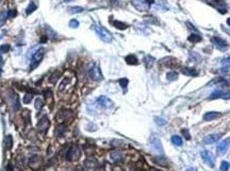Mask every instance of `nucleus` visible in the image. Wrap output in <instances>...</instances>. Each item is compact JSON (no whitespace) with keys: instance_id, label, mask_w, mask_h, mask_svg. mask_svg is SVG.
Listing matches in <instances>:
<instances>
[{"instance_id":"35","label":"nucleus","mask_w":230,"mask_h":171,"mask_svg":"<svg viewBox=\"0 0 230 171\" xmlns=\"http://www.w3.org/2000/svg\"><path fill=\"white\" fill-rule=\"evenodd\" d=\"M219 169L222 171H227L228 169H229V163L228 162H226V160H223L222 164H221V167H219Z\"/></svg>"},{"instance_id":"36","label":"nucleus","mask_w":230,"mask_h":171,"mask_svg":"<svg viewBox=\"0 0 230 171\" xmlns=\"http://www.w3.org/2000/svg\"><path fill=\"white\" fill-rule=\"evenodd\" d=\"M33 98V95L32 94H26L24 97V103H26V104H28V103H30V101L32 100Z\"/></svg>"},{"instance_id":"42","label":"nucleus","mask_w":230,"mask_h":171,"mask_svg":"<svg viewBox=\"0 0 230 171\" xmlns=\"http://www.w3.org/2000/svg\"><path fill=\"white\" fill-rule=\"evenodd\" d=\"M9 50H10V46L9 45H2L0 47V52H2V53L8 52Z\"/></svg>"},{"instance_id":"27","label":"nucleus","mask_w":230,"mask_h":171,"mask_svg":"<svg viewBox=\"0 0 230 171\" xmlns=\"http://www.w3.org/2000/svg\"><path fill=\"white\" fill-rule=\"evenodd\" d=\"M113 26L117 29H121V30H125V29H127V27H128L126 24H124V22H121V21L119 20H114Z\"/></svg>"},{"instance_id":"39","label":"nucleus","mask_w":230,"mask_h":171,"mask_svg":"<svg viewBox=\"0 0 230 171\" xmlns=\"http://www.w3.org/2000/svg\"><path fill=\"white\" fill-rule=\"evenodd\" d=\"M118 82H119V84H121V86L123 87V88H126V87H127V85H128V79H126V78H123V79H121Z\"/></svg>"},{"instance_id":"33","label":"nucleus","mask_w":230,"mask_h":171,"mask_svg":"<svg viewBox=\"0 0 230 171\" xmlns=\"http://www.w3.org/2000/svg\"><path fill=\"white\" fill-rule=\"evenodd\" d=\"M154 122L160 126H163L166 124V120L164 118H161V117H154Z\"/></svg>"},{"instance_id":"25","label":"nucleus","mask_w":230,"mask_h":171,"mask_svg":"<svg viewBox=\"0 0 230 171\" xmlns=\"http://www.w3.org/2000/svg\"><path fill=\"white\" fill-rule=\"evenodd\" d=\"M4 145H5V148L10 150L11 148H12V145H13V139H12V136L11 135H8L5 139H4Z\"/></svg>"},{"instance_id":"8","label":"nucleus","mask_w":230,"mask_h":171,"mask_svg":"<svg viewBox=\"0 0 230 171\" xmlns=\"http://www.w3.org/2000/svg\"><path fill=\"white\" fill-rule=\"evenodd\" d=\"M97 104L101 107H105V109H109L113 106V102L110 100L108 97L105 96H100V97L97 99Z\"/></svg>"},{"instance_id":"34","label":"nucleus","mask_w":230,"mask_h":171,"mask_svg":"<svg viewBox=\"0 0 230 171\" xmlns=\"http://www.w3.org/2000/svg\"><path fill=\"white\" fill-rule=\"evenodd\" d=\"M158 9H163L164 11L167 10V5H166V1L165 0H160L159 2H158V5H157Z\"/></svg>"},{"instance_id":"49","label":"nucleus","mask_w":230,"mask_h":171,"mask_svg":"<svg viewBox=\"0 0 230 171\" xmlns=\"http://www.w3.org/2000/svg\"><path fill=\"white\" fill-rule=\"evenodd\" d=\"M227 24L230 27V18H228V19H227Z\"/></svg>"},{"instance_id":"52","label":"nucleus","mask_w":230,"mask_h":171,"mask_svg":"<svg viewBox=\"0 0 230 171\" xmlns=\"http://www.w3.org/2000/svg\"><path fill=\"white\" fill-rule=\"evenodd\" d=\"M1 73H2V70H1V68H0V76H1Z\"/></svg>"},{"instance_id":"9","label":"nucleus","mask_w":230,"mask_h":171,"mask_svg":"<svg viewBox=\"0 0 230 171\" xmlns=\"http://www.w3.org/2000/svg\"><path fill=\"white\" fill-rule=\"evenodd\" d=\"M49 124H50V123H49L48 118L45 116V117H43V118H42L40 121H38L37 129H38V131H40L42 134H44V133H46V132H47V130H48Z\"/></svg>"},{"instance_id":"12","label":"nucleus","mask_w":230,"mask_h":171,"mask_svg":"<svg viewBox=\"0 0 230 171\" xmlns=\"http://www.w3.org/2000/svg\"><path fill=\"white\" fill-rule=\"evenodd\" d=\"M72 116H73V113L70 110H62L59 113V115H57V121L62 123L63 121L70 118Z\"/></svg>"},{"instance_id":"44","label":"nucleus","mask_w":230,"mask_h":171,"mask_svg":"<svg viewBox=\"0 0 230 171\" xmlns=\"http://www.w3.org/2000/svg\"><path fill=\"white\" fill-rule=\"evenodd\" d=\"M16 14H17L16 10H10V11L8 12V17H9V18L15 17V16H16Z\"/></svg>"},{"instance_id":"24","label":"nucleus","mask_w":230,"mask_h":171,"mask_svg":"<svg viewBox=\"0 0 230 171\" xmlns=\"http://www.w3.org/2000/svg\"><path fill=\"white\" fill-rule=\"evenodd\" d=\"M16 165L17 167L20 168V169H23L25 167V157L24 155H18L16 159Z\"/></svg>"},{"instance_id":"29","label":"nucleus","mask_w":230,"mask_h":171,"mask_svg":"<svg viewBox=\"0 0 230 171\" xmlns=\"http://www.w3.org/2000/svg\"><path fill=\"white\" fill-rule=\"evenodd\" d=\"M97 165V162L95 159H86L84 162V166L86 168H94Z\"/></svg>"},{"instance_id":"17","label":"nucleus","mask_w":230,"mask_h":171,"mask_svg":"<svg viewBox=\"0 0 230 171\" xmlns=\"http://www.w3.org/2000/svg\"><path fill=\"white\" fill-rule=\"evenodd\" d=\"M222 65H223V67H222V72H228L230 70V57H225V59H223V61H222Z\"/></svg>"},{"instance_id":"22","label":"nucleus","mask_w":230,"mask_h":171,"mask_svg":"<svg viewBox=\"0 0 230 171\" xmlns=\"http://www.w3.org/2000/svg\"><path fill=\"white\" fill-rule=\"evenodd\" d=\"M126 62L128 63V64H130V65H137V59L135 55H133V54H130V55H128V57H126Z\"/></svg>"},{"instance_id":"3","label":"nucleus","mask_w":230,"mask_h":171,"mask_svg":"<svg viewBox=\"0 0 230 171\" xmlns=\"http://www.w3.org/2000/svg\"><path fill=\"white\" fill-rule=\"evenodd\" d=\"M44 54H45V49L44 48H38L35 52L33 53L32 57H31V66H30L31 70H33L37 65H38V64H40V61H42V59H43V57H44Z\"/></svg>"},{"instance_id":"38","label":"nucleus","mask_w":230,"mask_h":171,"mask_svg":"<svg viewBox=\"0 0 230 171\" xmlns=\"http://www.w3.org/2000/svg\"><path fill=\"white\" fill-rule=\"evenodd\" d=\"M145 21L149 22V24H158V21H157V19H156V17H152V16H147V17H145Z\"/></svg>"},{"instance_id":"31","label":"nucleus","mask_w":230,"mask_h":171,"mask_svg":"<svg viewBox=\"0 0 230 171\" xmlns=\"http://www.w3.org/2000/svg\"><path fill=\"white\" fill-rule=\"evenodd\" d=\"M153 62H154V59L151 57L150 55H147V57L144 59V63H145V65L147 66V67H151L153 64Z\"/></svg>"},{"instance_id":"1","label":"nucleus","mask_w":230,"mask_h":171,"mask_svg":"<svg viewBox=\"0 0 230 171\" xmlns=\"http://www.w3.org/2000/svg\"><path fill=\"white\" fill-rule=\"evenodd\" d=\"M93 30L96 32L98 37H99L102 41H105V43H111V41H112V35H111V33H110L107 29L103 28V27L98 26V24H94Z\"/></svg>"},{"instance_id":"2","label":"nucleus","mask_w":230,"mask_h":171,"mask_svg":"<svg viewBox=\"0 0 230 171\" xmlns=\"http://www.w3.org/2000/svg\"><path fill=\"white\" fill-rule=\"evenodd\" d=\"M149 145H150L151 150H152L154 153H157L159 156H163L164 151H163V147H162L161 140L158 138L156 135H152V136L150 137Z\"/></svg>"},{"instance_id":"4","label":"nucleus","mask_w":230,"mask_h":171,"mask_svg":"<svg viewBox=\"0 0 230 171\" xmlns=\"http://www.w3.org/2000/svg\"><path fill=\"white\" fill-rule=\"evenodd\" d=\"M79 157H80V150L77 146H73L72 148H69V150L66 152V159L67 160L74 162V160L79 159Z\"/></svg>"},{"instance_id":"46","label":"nucleus","mask_w":230,"mask_h":171,"mask_svg":"<svg viewBox=\"0 0 230 171\" xmlns=\"http://www.w3.org/2000/svg\"><path fill=\"white\" fill-rule=\"evenodd\" d=\"M146 2H147V4H152V3H154V0H146Z\"/></svg>"},{"instance_id":"23","label":"nucleus","mask_w":230,"mask_h":171,"mask_svg":"<svg viewBox=\"0 0 230 171\" xmlns=\"http://www.w3.org/2000/svg\"><path fill=\"white\" fill-rule=\"evenodd\" d=\"M83 10H84V9L82 8V7H69V8L67 9L68 13H70V14H78V13L83 12Z\"/></svg>"},{"instance_id":"15","label":"nucleus","mask_w":230,"mask_h":171,"mask_svg":"<svg viewBox=\"0 0 230 171\" xmlns=\"http://www.w3.org/2000/svg\"><path fill=\"white\" fill-rule=\"evenodd\" d=\"M40 164H42V159H40V156H37V155H34L32 159H30V163H29V165H30V167L32 168V169H37V168L40 166Z\"/></svg>"},{"instance_id":"47","label":"nucleus","mask_w":230,"mask_h":171,"mask_svg":"<svg viewBox=\"0 0 230 171\" xmlns=\"http://www.w3.org/2000/svg\"><path fill=\"white\" fill-rule=\"evenodd\" d=\"M186 171H197V169H196V168H189V169H186Z\"/></svg>"},{"instance_id":"20","label":"nucleus","mask_w":230,"mask_h":171,"mask_svg":"<svg viewBox=\"0 0 230 171\" xmlns=\"http://www.w3.org/2000/svg\"><path fill=\"white\" fill-rule=\"evenodd\" d=\"M182 72L184 73L186 76H190V77H196L198 74L196 69H194V68H188V67H183V68H182Z\"/></svg>"},{"instance_id":"43","label":"nucleus","mask_w":230,"mask_h":171,"mask_svg":"<svg viewBox=\"0 0 230 171\" xmlns=\"http://www.w3.org/2000/svg\"><path fill=\"white\" fill-rule=\"evenodd\" d=\"M181 133H182V135L186 137V139H190L191 138V135H190V133H189V131L186 130V129H183V130L181 131Z\"/></svg>"},{"instance_id":"53","label":"nucleus","mask_w":230,"mask_h":171,"mask_svg":"<svg viewBox=\"0 0 230 171\" xmlns=\"http://www.w3.org/2000/svg\"><path fill=\"white\" fill-rule=\"evenodd\" d=\"M0 1H1V0H0Z\"/></svg>"},{"instance_id":"11","label":"nucleus","mask_w":230,"mask_h":171,"mask_svg":"<svg viewBox=\"0 0 230 171\" xmlns=\"http://www.w3.org/2000/svg\"><path fill=\"white\" fill-rule=\"evenodd\" d=\"M132 4L139 11H146L149 8V4H147L146 0H132Z\"/></svg>"},{"instance_id":"18","label":"nucleus","mask_w":230,"mask_h":171,"mask_svg":"<svg viewBox=\"0 0 230 171\" xmlns=\"http://www.w3.org/2000/svg\"><path fill=\"white\" fill-rule=\"evenodd\" d=\"M45 30H46V34H47V36H48L49 38H51V39H57L58 38V35H59V34H58L56 31H53L49 26H45Z\"/></svg>"},{"instance_id":"40","label":"nucleus","mask_w":230,"mask_h":171,"mask_svg":"<svg viewBox=\"0 0 230 171\" xmlns=\"http://www.w3.org/2000/svg\"><path fill=\"white\" fill-rule=\"evenodd\" d=\"M154 159L157 160L159 165H162V166H163V165H164V166H166V165H167L165 160L163 159V156H157V157H156V159Z\"/></svg>"},{"instance_id":"26","label":"nucleus","mask_w":230,"mask_h":171,"mask_svg":"<svg viewBox=\"0 0 230 171\" xmlns=\"http://www.w3.org/2000/svg\"><path fill=\"white\" fill-rule=\"evenodd\" d=\"M188 39L191 43H198V41H201V36L199 34H191Z\"/></svg>"},{"instance_id":"28","label":"nucleus","mask_w":230,"mask_h":171,"mask_svg":"<svg viewBox=\"0 0 230 171\" xmlns=\"http://www.w3.org/2000/svg\"><path fill=\"white\" fill-rule=\"evenodd\" d=\"M166 78L168 81H176L178 79V73L176 71H170L166 74Z\"/></svg>"},{"instance_id":"16","label":"nucleus","mask_w":230,"mask_h":171,"mask_svg":"<svg viewBox=\"0 0 230 171\" xmlns=\"http://www.w3.org/2000/svg\"><path fill=\"white\" fill-rule=\"evenodd\" d=\"M213 5L217 9L219 12L223 13V14L227 12V7H226V3L224 2V0H216L213 3Z\"/></svg>"},{"instance_id":"14","label":"nucleus","mask_w":230,"mask_h":171,"mask_svg":"<svg viewBox=\"0 0 230 171\" xmlns=\"http://www.w3.org/2000/svg\"><path fill=\"white\" fill-rule=\"evenodd\" d=\"M221 137V135L219 134H210L206 136L205 138H203V143H206V145H211V143H214L215 141H217L218 139Z\"/></svg>"},{"instance_id":"7","label":"nucleus","mask_w":230,"mask_h":171,"mask_svg":"<svg viewBox=\"0 0 230 171\" xmlns=\"http://www.w3.org/2000/svg\"><path fill=\"white\" fill-rule=\"evenodd\" d=\"M229 147H230V138H227L225 139V140L221 141V143L217 145V147H216V152H217V154L219 155L224 154V153L229 149Z\"/></svg>"},{"instance_id":"51","label":"nucleus","mask_w":230,"mask_h":171,"mask_svg":"<svg viewBox=\"0 0 230 171\" xmlns=\"http://www.w3.org/2000/svg\"><path fill=\"white\" fill-rule=\"evenodd\" d=\"M150 171H159V170H156V169H151Z\"/></svg>"},{"instance_id":"5","label":"nucleus","mask_w":230,"mask_h":171,"mask_svg":"<svg viewBox=\"0 0 230 171\" xmlns=\"http://www.w3.org/2000/svg\"><path fill=\"white\" fill-rule=\"evenodd\" d=\"M200 156H201L202 160L205 162V164H207L208 166L213 167L214 166V156L211 154L210 152H208L206 150H202L200 152Z\"/></svg>"},{"instance_id":"19","label":"nucleus","mask_w":230,"mask_h":171,"mask_svg":"<svg viewBox=\"0 0 230 171\" xmlns=\"http://www.w3.org/2000/svg\"><path fill=\"white\" fill-rule=\"evenodd\" d=\"M110 157L115 163H119V162H121L124 159V156H123V154H121V152H112L110 154Z\"/></svg>"},{"instance_id":"32","label":"nucleus","mask_w":230,"mask_h":171,"mask_svg":"<svg viewBox=\"0 0 230 171\" xmlns=\"http://www.w3.org/2000/svg\"><path fill=\"white\" fill-rule=\"evenodd\" d=\"M35 9H36V4L34 3V2H30V4L28 5V8L26 9V13L29 15V14H31L32 12H34Z\"/></svg>"},{"instance_id":"30","label":"nucleus","mask_w":230,"mask_h":171,"mask_svg":"<svg viewBox=\"0 0 230 171\" xmlns=\"http://www.w3.org/2000/svg\"><path fill=\"white\" fill-rule=\"evenodd\" d=\"M65 131H66V126L61 123L60 126L57 128V132H56V134H57L58 136H62V135L64 134Z\"/></svg>"},{"instance_id":"10","label":"nucleus","mask_w":230,"mask_h":171,"mask_svg":"<svg viewBox=\"0 0 230 171\" xmlns=\"http://www.w3.org/2000/svg\"><path fill=\"white\" fill-rule=\"evenodd\" d=\"M211 41L213 43V45L216 47V48H218L219 50H224V49H226L227 47V41H224L223 38H221V37H212V39H211Z\"/></svg>"},{"instance_id":"37","label":"nucleus","mask_w":230,"mask_h":171,"mask_svg":"<svg viewBox=\"0 0 230 171\" xmlns=\"http://www.w3.org/2000/svg\"><path fill=\"white\" fill-rule=\"evenodd\" d=\"M69 27L73 29L78 28L79 27V21L77 20V19H72V20L69 21Z\"/></svg>"},{"instance_id":"13","label":"nucleus","mask_w":230,"mask_h":171,"mask_svg":"<svg viewBox=\"0 0 230 171\" xmlns=\"http://www.w3.org/2000/svg\"><path fill=\"white\" fill-rule=\"evenodd\" d=\"M221 116H222V114L218 113V112H208V113L203 115V120L205 121H212L214 119L219 118Z\"/></svg>"},{"instance_id":"50","label":"nucleus","mask_w":230,"mask_h":171,"mask_svg":"<svg viewBox=\"0 0 230 171\" xmlns=\"http://www.w3.org/2000/svg\"><path fill=\"white\" fill-rule=\"evenodd\" d=\"M70 1H73V0H64V2H70Z\"/></svg>"},{"instance_id":"45","label":"nucleus","mask_w":230,"mask_h":171,"mask_svg":"<svg viewBox=\"0 0 230 171\" xmlns=\"http://www.w3.org/2000/svg\"><path fill=\"white\" fill-rule=\"evenodd\" d=\"M191 55H192V57H194V60H195V62H197V60H198V61L200 60V55H199L198 53L194 52V51H192V52H191Z\"/></svg>"},{"instance_id":"41","label":"nucleus","mask_w":230,"mask_h":171,"mask_svg":"<svg viewBox=\"0 0 230 171\" xmlns=\"http://www.w3.org/2000/svg\"><path fill=\"white\" fill-rule=\"evenodd\" d=\"M34 106H35L36 110H40V107L43 106V101L40 100V98H37L36 100H35V104H34Z\"/></svg>"},{"instance_id":"48","label":"nucleus","mask_w":230,"mask_h":171,"mask_svg":"<svg viewBox=\"0 0 230 171\" xmlns=\"http://www.w3.org/2000/svg\"><path fill=\"white\" fill-rule=\"evenodd\" d=\"M2 61H3V59H2V55H1V52H0V64H2Z\"/></svg>"},{"instance_id":"21","label":"nucleus","mask_w":230,"mask_h":171,"mask_svg":"<svg viewBox=\"0 0 230 171\" xmlns=\"http://www.w3.org/2000/svg\"><path fill=\"white\" fill-rule=\"evenodd\" d=\"M170 140H172V143H173L175 146H177V147L182 146V138L180 136H178V135H173Z\"/></svg>"},{"instance_id":"6","label":"nucleus","mask_w":230,"mask_h":171,"mask_svg":"<svg viewBox=\"0 0 230 171\" xmlns=\"http://www.w3.org/2000/svg\"><path fill=\"white\" fill-rule=\"evenodd\" d=\"M89 77L92 78L93 80H95V81H101V80H102L101 71L100 69H99V67H97V66L95 65L92 66V68L89 70Z\"/></svg>"}]
</instances>
